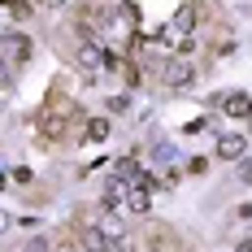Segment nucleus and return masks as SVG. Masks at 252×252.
Returning <instances> with one entry per match:
<instances>
[{"instance_id":"f257e3e1","label":"nucleus","mask_w":252,"mask_h":252,"mask_svg":"<svg viewBox=\"0 0 252 252\" xmlns=\"http://www.w3.org/2000/svg\"><path fill=\"white\" fill-rule=\"evenodd\" d=\"M78 122H83V109H39V118H35V130H39V139L44 144H65L70 135L78 130Z\"/></svg>"},{"instance_id":"f03ea898","label":"nucleus","mask_w":252,"mask_h":252,"mask_svg":"<svg viewBox=\"0 0 252 252\" xmlns=\"http://www.w3.org/2000/svg\"><path fill=\"white\" fill-rule=\"evenodd\" d=\"M135 26H139V9L130 0H118L113 9H104V35H113L118 44L135 39Z\"/></svg>"},{"instance_id":"7ed1b4c3","label":"nucleus","mask_w":252,"mask_h":252,"mask_svg":"<svg viewBox=\"0 0 252 252\" xmlns=\"http://www.w3.org/2000/svg\"><path fill=\"white\" fill-rule=\"evenodd\" d=\"M144 252H191V248H187V239H183L174 226L148 222V226H144Z\"/></svg>"},{"instance_id":"20e7f679","label":"nucleus","mask_w":252,"mask_h":252,"mask_svg":"<svg viewBox=\"0 0 252 252\" xmlns=\"http://www.w3.org/2000/svg\"><path fill=\"white\" fill-rule=\"evenodd\" d=\"M161 83H165L170 92H187V87L196 83V70H191L183 57H174V61H165V65H161Z\"/></svg>"},{"instance_id":"39448f33","label":"nucleus","mask_w":252,"mask_h":252,"mask_svg":"<svg viewBox=\"0 0 252 252\" xmlns=\"http://www.w3.org/2000/svg\"><path fill=\"white\" fill-rule=\"evenodd\" d=\"M4 57H9V65H26L35 57V39L22 35V31H9L4 35Z\"/></svg>"},{"instance_id":"423d86ee","label":"nucleus","mask_w":252,"mask_h":252,"mask_svg":"<svg viewBox=\"0 0 252 252\" xmlns=\"http://www.w3.org/2000/svg\"><path fill=\"white\" fill-rule=\"evenodd\" d=\"M218 109L226 113V118H235V122H244V118H252V96L248 92H226V96H218Z\"/></svg>"},{"instance_id":"0eeeda50","label":"nucleus","mask_w":252,"mask_h":252,"mask_svg":"<svg viewBox=\"0 0 252 252\" xmlns=\"http://www.w3.org/2000/svg\"><path fill=\"white\" fill-rule=\"evenodd\" d=\"M74 57H78V65L87 70V74H96V70H104V48L96 44V39H78V48H74Z\"/></svg>"},{"instance_id":"6e6552de","label":"nucleus","mask_w":252,"mask_h":252,"mask_svg":"<svg viewBox=\"0 0 252 252\" xmlns=\"http://www.w3.org/2000/svg\"><path fill=\"white\" fill-rule=\"evenodd\" d=\"M248 139L244 135H218V161H244Z\"/></svg>"},{"instance_id":"1a4fd4ad","label":"nucleus","mask_w":252,"mask_h":252,"mask_svg":"<svg viewBox=\"0 0 252 252\" xmlns=\"http://www.w3.org/2000/svg\"><path fill=\"white\" fill-rule=\"evenodd\" d=\"M126 209H130V213H148V209H152V187L130 183V191H126Z\"/></svg>"},{"instance_id":"9d476101","label":"nucleus","mask_w":252,"mask_h":252,"mask_svg":"<svg viewBox=\"0 0 252 252\" xmlns=\"http://www.w3.org/2000/svg\"><path fill=\"white\" fill-rule=\"evenodd\" d=\"M109 130H113L109 118H87V126H83V144H104Z\"/></svg>"},{"instance_id":"9b49d317","label":"nucleus","mask_w":252,"mask_h":252,"mask_svg":"<svg viewBox=\"0 0 252 252\" xmlns=\"http://www.w3.org/2000/svg\"><path fill=\"white\" fill-rule=\"evenodd\" d=\"M96 230H100L104 239H122V235H126V222H122V218H113V213H104V209H100V218H96Z\"/></svg>"},{"instance_id":"f8f14e48","label":"nucleus","mask_w":252,"mask_h":252,"mask_svg":"<svg viewBox=\"0 0 252 252\" xmlns=\"http://www.w3.org/2000/svg\"><path fill=\"white\" fill-rule=\"evenodd\" d=\"M9 18H13V22H31V18H35V4H31V0H13V4H9Z\"/></svg>"},{"instance_id":"ddd939ff","label":"nucleus","mask_w":252,"mask_h":252,"mask_svg":"<svg viewBox=\"0 0 252 252\" xmlns=\"http://www.w3.org/2000/svg\"><path fill=\"white\" fill-rule=\"evenodd\" d=\"M9 183H13V187H31V183H35V174H31L26 165H13V170H9Z\"/></svg>"},{"instance_id":"4468645a","label":"nucleus","mask_w":252,"mask_h":252,"mask_svg":"<svg viewBox=\"0 0 252 252\" xmlns=\"http://www.w3.org/2000/svg\"><path fill=\"white\" fill-rule=\"evenodd\" d=\"M204 170H209V161H204V157H191V161H187V174H196V178H200Z\"/></svg>"},{"instance_id":"2eb2a0df","label":"nucleus","mask_w":252,"mask_h":252,"mask_svg":"<svg viewBox=\"0 0 252 252\" xmlns=\"http://www.w3.org/2000/svg\"><path fill=\"white\" fill-rule=\"evenodd\" d=\"M126 109H130L126 96H109V113H126Z\"/></svg>"},{"instance_id":"dca6fc26","label":"nucleus","mask_w":252,"mask_h":252,"mask_svg":"<svg viewBox=\"0 0 252 252\" xmlns=\"http://www.w3.org/2000/svg\"><path fill=\"white\" fill-rule=\"evenodd\" d=\"M22 252H52V239H31Z\"/></svg>"},{"instance_id":"f3484780","label":"nucleus","mask_w":252,"mask_h":252,"mask_svg":"<svg viewBox=\"0 0 252 252\" xmlns=\"http://www.w3.org/2000/svg\"><path fill=\"white\" fill-rule=\"evenodd\" d=\"M235 218H239V222H244V218H252V204H239V209H235Z\"/></svg>"},{"instance_id":"a211bd4d","label":"nucleus","mask_w":252,"mask_h":252,"mask_svg":"<svg viewBox=\"0 0 252 252\" xmlns=\"http://www.w3.org/2000/svg\"><path fill=\"white\" fill-rule=\"evenodd\" d=\"M235 252H252V235H248V239H239V248H235Z\"/></svg>"},{"instance_id":"6ab92c4d","label":"nucleus","mask_w":252,"mask_h":252,"mask_svg":"<svg viewBox=\"0 0 252 252\" xmlns=\"http://www.w3.org/2000/svg\"><path fill=\"white\" fill-rule=\"evenodd\" d=\"M0 230H9V213H0Z\"/></svg>"},{"instance_id":"aec40b11","label":"nucleus","mask_w":252,"mask_h":252,"mask_svg":"<svg viewBox=\"0 0 252 252\" xmlns=\"http://www.w3.org/2000/svg\"><path fill=\"white\" fill-rule=\"evenodd\" d=\"M48 4H52V9H65V0H48Z\"/></svg>"},{"instance_id":"412c9836","label":"nucleus","mask_w":252,"mask_h":252,"mask_svg":"<svg viewBox=\"0 0 252 252\" xmlns=\"http://www.w3.org/2000/svg\"><path fill=\"white\" fill-rule=\"evenodd\" d=\"M0 4H4V9H9V4H13V0H0Z\"/></svg>"}]
</instances>
